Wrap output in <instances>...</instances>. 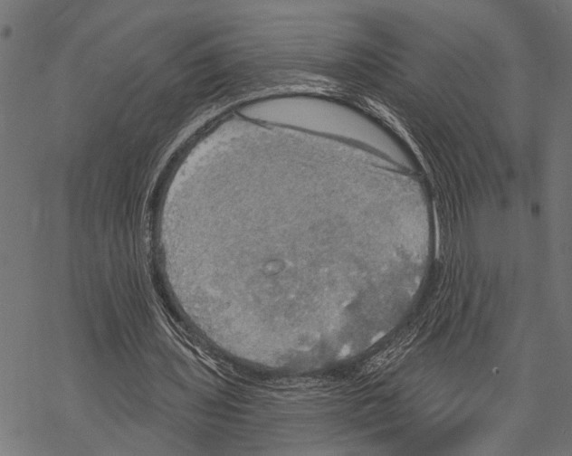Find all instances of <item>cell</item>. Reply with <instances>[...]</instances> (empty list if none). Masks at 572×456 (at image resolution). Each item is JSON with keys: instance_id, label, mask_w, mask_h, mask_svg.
<instances>
[{"instance_id": "obj_1", "label": "cell", "mask_w": 572, "mask_h": 456, "mask_svg": "<svg viewBox=\"0 0 572 456\" xmlns=\"http://www.w3.org/2000/svg\"><path fill=\"white\" fill-rule=\"evenodd\" d=\"M205 185V199L176 210L171 232L203 259L214 324L315 338L356 317L365 221L311 200L254 198L227 169Z\"/></svg>"}]
</instances>
